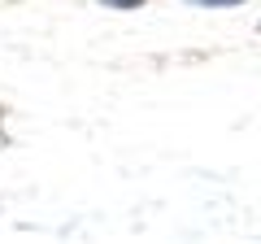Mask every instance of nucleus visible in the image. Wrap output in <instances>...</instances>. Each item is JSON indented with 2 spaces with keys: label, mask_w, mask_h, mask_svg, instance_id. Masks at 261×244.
Masks as SVG:
<instances>
[{
  "label": "nucleus",
  "mask_w": 261,
  "mask_h": 244,
  "mask_svg": "<svg viewBox=\"0 0 261 244\" xmlns=\"http://www.w3.org/2000/svg\"><path fill=\"white\" fill-rule=\"evenodd\" d=\"M187 5H200V9H231V5H248V0H187Z\"/></svg>",
  "instance_id": "1"
},
{
  "label": "nucleus",
  "mask_w": 261,
  "mask_h": 244,
  "mask_svg": "<svg viewBox=\"0 0 261 244\" xmlns=\"http://www.w3.org/2000/svg\"><path fill=\"white\" fill-rule=\"evenodd\" d=\"M0 118H5V113H0Z\"/></svg>",
  "instance_id": "3"
},
{
  "label": "nucleus",
  "mask_w": 261,
  "mask_h": 244,
  "mask_svg": "<svg viewBox=\"0 0 261 244\" xmlns=\"http://www.w3.org/2000/svg\"><path fill=\"white\" fill-rule=\"evenodd\" d=\"M100 5H109V9H140L144 0H100Z\"/></svg>",
  "instance_id": "2"
}]
</instances>
